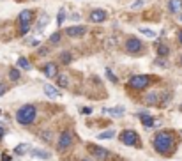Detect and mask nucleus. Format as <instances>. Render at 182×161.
I'll return each mask as SVG.
<instances>
[{
  "label": "nucleus",
  "instance_id": "obj_1",
  "mask_svg": "<svg viewBox=\"0 0 182 161\" xmlns=\"http://www.w3.org/2000/svg\"><path fill=\"white\" fill-rule=\"evenodd\" d=\"M154 149L159 154H168L171 149H175V138L168 131H159L154 136Z\"/></svg>",
  "mask_w": 182,
  "mask_h": 161
},
{
  "label": "nucleus",
  "instance_id": "obj_2",
  "mask_svg": "<svg viewBox=\"0 0 182 161\" xmlns=\"http://www.w3.org/2000/svg\"><path fill=\"white\" fill-rule=\"evenodd\" d=\"M35 115H37V110L34 105H25L18 110V113H16V120H18V124H23V126H28V124H32L34 120H35Z\"/></svg>",
  "mask_w": 182,
  "mask_h": 161
},
{
  "label": "nucleus",
  "instance_id": "obj_3",
  "mask_svg": "<svg viewBox=\"0 0 182 161\" xmlns=\"http://www.w3.org/2000/svg\"><path fill=\"white\" fill-rule=\"evenodd\" d=\"M120 140H122L124 145H140V138H138V135L133 131V129H126V131H122Z\"/></svg>",
  "mask_w": 182,
  "mask_h": 161
},
{
  "label": "nucleus",
  "instance_id": "obj_4",
  "mask_svg": "<svg viewBox=\"0 0 182 161\" xmlns=\"http://www.w3.org/2000/svg\"><path fill=\"white\" fill-rule=\"evenodd\" d=\"M149 85V76H143V74H134L129 78V87H133L136 90H141Z\"/></svg>",
  "mask_w": 182,
  "mask_h": 161
},
{
  "label": "nucleus",
  "instance_id": "obj_5",
  "mask_svg": "<svg viewBox=\"0 0 182 161\" xmlns=\"http://www.w3.org/2000/svg\"><path fill=\"white\" fill-rule=\"evenodd\" d=\"M71 145H73V135H71V131H62V135H60V138H58V144H57V149L58 150H66Z\"/></svg>",
  "mask_w": 182,
  "mask_h": 161
},
{
  "label": "nucleus",
  "instance_id": "obj_6",
  "mask_svg": "<svg viewBox=\"0 0 182 161\" xmlns=\"http://www.w3.org/2000/svg\"><path fill=\"white\" fill-rule=\"evenodd\" d=\"M88 152L92 158H97V159H106L110 156V152L103 147H97V145H88Z\"/></svg>",
  "mask_w": 182,
  "mask_h": 161
},
{
  "label": "nucleus",
  "instance_id": "obj_7",
  "mask_svg": "<svg viewBox=\"0 0 182 161\" xmlns=\"http://www.w3.org/2000/svg\"><path fill=\"white\" fill-rule=\"evenodd\" d=\"M126 50L129 53H138L140 50H141V41L138 37H129L127 39V43H126Z\"/></svg>",
  "mask_w": 182,
  "mask_h": 161
},
{
  "label": "nucleus",
  "instance_id": "obj_8",
  "mask_svg": "<svg viewBox=\"0 0 182 161\" xmlns=\"http://www.w3.org/2000/svg\"><path fill=\"white\" fill-rule=\"evenodd\" d=\"M87 32V27H82V25H74V27H67L66 28V34L69 37H80V36H85Z\"/></svg>",
  "mask_w": 182,
  "mask_h": 161
},
{
  "label": "nucleus",
  "instance_id": "obj_9",
  "mask_svg": "<svg viewBox=\"0 0 182 161\" xmlns=\"http://www.w3.org/2000/svg\"><path fill=\"white\" fill-rule=\"evenodd\" d=\"M104 19H106V11H103V9H94L90 13V21L92 23H103Z\"/></svg>",
  "mask_w": 182,
  "mask_h": 161
},
{
  "label": "nucleus",
  "instance_id": "obj_10",
  "mask_svg": "<svg viewBox=\"0 0 182 161\" xmlns=\"http://www.w3.org/2000/svg\"><path fill=\"white\" fill-rule=\"evenodd\" d=\"M43 71H44V74H46L48 78H55V76H57V73H58V69H57V64L48 62V64L43 67Z\"/></svg>",
  "mask_w": 182,
  "mask_h": 161
},
{
  "label": "nucleus",
  "instance_id": "obj_11",
  "mask_svg": "<svg viewBox=\"0 0 182 161\" xmlns=\"http://www.w3.org/2000/svg\"><path fill=\"white\" fill-rule=\"evenodd\" d=\"M44 94L48 96V97H52V99H55V97H58L60 96V90L57 89V87H53V85H44Z\"/></svg>",
  "mask_w": 182,
  "mask_h": 161
},
{
  "label": "nucleus",
  "instance_id": "obj_12",
  "mask_svg": "<svg viewBox=\"0 0 182 161\" xmlns=\"http://www.w3.org/2000/svg\"><path fill=\"white\" fill-rule=\"evenodd\" d=\"M30 156H32V158H39V159H48L50 152H48V150H43V149H30Z\"/></svg>",
  "mask_w": 182,
  "mask_h": 161
},
{
  "label": "nucleus",
  "instance_id": "obj_13",
  "mask_svg": "<svg viewBox=\"0 0 182 161\" xmlns=\"http://www.w3.org/2000/svg\"><path fill=\"white\" fill-rule=\"evenodd\" d=\"M30 19H32V11H28V9L21 11V13H19V16H18L19 25H23V23H30Z\"/></svg>",
  "mask_w": 182,
  "mask_h": 161
},
{
  "label": "nucleus",
  "instance_id": "obj_14",
  "mask_svg": "<svg viewBox=\"0 0 182 161\" xmlns=\"http://www.w3.org/2000/svg\"><path fill=\"white\" fill-rule=\"evenodd\" d=\"M103 113H110L112 117H120L124 113V106H117V108H103Z\"/></svg>",
  "mask_w": 182,
  "mask_h": 161
},
{
  "label": "nucleus",
  "instance_id": "obj_15",
  "mask_svg": "<svg viewBox=\"0 0 182 161\" xmlns=\"http://www.w3.org/2000/svg\"><path fill=\"white\" fill-rule=\"evenodd\" d=\"M140 120H141V122H143V124H145L147 127H150V126H154V124H156L154 120H152V117H150V115H149L147 112H145V113H143V112L140 113Z\"/></svg>",
  "mask_w": 182,
  "mask_h": 161
},
{
  "label": "nucleus",
  "instance_id": "obj_16",
  "mask_svg": "<svg viewBox=\"0 0 182 161\" xmlns=\"http://www.w3.org/2000/svg\"><path fill=\"white\" fill-rule=\"evenodd\" d=\"M170 11L171 13H179L180 11V9H182V2H180V0H170Z\"/></svg>",
  "mask_w": 182,
  "mask_h": 161
},
{
  "label": "nucleus",
  "instance_id": "obj_17",
  "mask_svg": "<svg viewBox=\"0 0 182 161\" xmlns=\"http://www.w3.org/2000/svg\"><path fill=\"white\" fill-rule=\"evenodd\" d=\"M145 101H147L149 105H156V103L159 101V96H157V92H150V94H147Z\"/></svg>",
  "mask_w": 182,
  "mask_h": 161
},
{
  "label": "nucleus",
  "instance_id": "obj_18",
  "mask_svg": "<svg viewBox=\"0 0 182 161\" xmlns=\"http://www.w3.org/2000/svg\"><path fill=\"white\" fill-rule=\"evenodd\" d=\"M57 82H58V87H67L69 85V78H67V74H60V76H57Z\"/></svg>",
  "mask_w": 182,
  "mask_h": 161
},
{
  "label": "nucleus",
  "instance_id": "obj_19",
  "mask_svg": "<svg viewBox=\"0 0 182 161\" xmlns=\"http://www.w3.org/2000/svg\"><path fill=\"white\" fill-rule=\"evenodd\" d=\"M168 53H170V50H168L166 44H159V46H157V55H159V57H166Z\"/></svg>",
  "mask_w": 182,
  "mask_h": 161
},
{
  "label": "nucleus",
  "instance_id": "obj_20",
  "mask_svg": "<svg viewBox=\"0 0 182 161\" xmlns=\"http://www.w3.org/2000/svg\"><path fill=\"white\" fill-rule=\"evenodd\" d=\"M60 60H62L64 64H69L71 60H73V55H71V52H62V53H60Z\"/></svg>",
  "mask_w": 182,
  "mask_h": 161
},
{
  "label": "nucleus",
  "instance_id": "obj_21",
  "mask_svg": "<svg viewBox=\"0 0 182 161\" xmlns=\"http://www.w3.org/2000/svg\"><path fill=\"white\" fill-rule=\"evenodd\" d=\"M140 32L143 34V36H147V37H150V39H154V37L157 36V34L154 32V30H150V28H145V27H141V28H140Z\"/></svg>",
  "mask_w": 182,
  "mask_h": 161
},
{
  "label": "nucleus",
  "instance_id": "obj_22",
  "mask_svg": "<svg viewBox=\"0 0 182 161\" xmlns=\"http://www.w3.org/2000/svg\"><path fill=\"white\" fill-rule=\"evenodd\" d=\"M113 136H115V131H112V129H110V131H103V133L97 135L99 140H106V138H113Z\"/></svg>",
  "mask_w": 182,
  "mask_h": 161
},
{
  "label": "nucleus",
  "instance_id": "obj_23",
  "mask_svg": "<svg viewBox=\"0 0 182 161\" xmlns=\"http://www.w3.org/2000/svg\"><path fill=\"white\" fill-rule=\"evenodd\" d=\"M18 67H21V69H30V62H28L27 58L19 57V58H18Z\"/></svg>",
  "mask_w": 182,
  "mask_h": 161
},
{
  "label": "nucleus",
  "instance_id": "obj_24",
  "mask_svg": "<svg viewBox=\"0 0 182 161\" xmlns=\"http://www.w3.org/2000/svg\"><path fill=\"white\" fill-rule=\"evenodd\" d=\"M27 149H28V145H27V144H19V145L14 149V152H16L18 156H21V154H25V152H27Z\"/></svg>",
  "mask_w": 182,
  "mask_h": 161
},
{
  "label": "nucleus",
  "instance_id": "obj_25",
  "mask_svg": "<svg viewBox=\"0 0 182 161\" xmlns=\"http://www.w3.org/2000/svg\"><path fill=\"white\" fill-rule=\"evenodd\" d=\"M50 23V18L44 14V16H41V19H39V23H37V28H43L44 25H48Z\"/></svg>",
  "mask_w": 182,
  "mask_h": 161
},
{
  "label": "nucleus",
  "instance_id": "obj_26",
  "mask_svg": "<svg viewBox=\"0 0 182 161\" xmlns=\"http://www.w3.org/2000/svg\"><path fill=\"white\" fill-rule=\"evenodd\" d=\"M28 30H30V23H23V25H19V36L28 34Z\"/></svg>",
  "mask_w": 182,
  "mask_h": 161
},
{
  "label": "nucleus",
  "instance_id": "obj_27",
  "mask_svg": "<svg viewBox=\"0 0 182 161\" xmlns=\"http://www.w3.org/2000/svg\"><path fill=\"white\" fill-rule=\"evenodd\" d=\"M9 78H11L13 82L19 80V71H18V69H11V71H9Z\"/></svg>",
  "mask_w": 182,
  "mask_h": 161
},
{
  "label": "nucleus",
  "instance_id": "obj_28",
  "mask_svg": "<svg viewBox=\"0 0 182 161\" xmlns=\"http://www.w3.org/2000/svg\"><path fill=\"white\" fill-rule=\"evenodd\" d=\"M64 19H66V11H64V9H60V11H58V16H57V23L62 25Z\"/></svg>",
  "mask_w": 182,
  "mask_h": 161
},
{
  "label": "nucleus",
  "instance_id": "obj_29",
  "mask_svg": "<svg viewBox=\"0 0 182 161\" xmlns=\"http://www.w3.org/2000/svg\"><path fill=\"white\" fill-rule=\"evenodd\" d=\"M106 76H108V80H110L112 83H117V82H118V80H117V76L112 73V69H106Z\"/></svg>",
  "mask_w": 182,
  "mask_h": 161
},
{
  "label": "nucleus",
  "instance_id": "obj_30",
  "mask_svg": "<svg viewBox=\"0 0 182 161\" xmlns=\"http://www.w3.org/2000/svg\"><path fill=\"white\" fill-rule=\"evenodd\" d=\"M50 41H52V43H58V41H60V34H58V32L53 34L52 37H50Z\"/></svg>",
  "mask_w": 182,
  "mask_h": 161
},
{
  "label": "nucleus",
  "instance_id": "obj_31",
  "mask_svg": "<svg viewBox=\"0 0 182 161\" xmlns=\"http://www.w3.org/2000/svg\"><path fill=\"white\" fill-rule=\"evenodd\" d=\"M141 5H143V0H136V2L131 5V9H138V7H141Z\"/></svg>",
  "mask_w": 182,
  "mask_h": 161
},
{
  "label": "nucleus",
  "instance_id": "obj_32",
  "mask_svg": "<svg viewBox=\"0 0 182 161\" xmlns=\"http://www.w3.org/2000/svg\"><path fill=\"white\" fill-rule=\"evenodd\" d=\"M82 112H83L85 115H90V113H92V108H90V106H85V108L82 110Z\"/></svg>",
  "mask_w": 182,
  "mask_h": 161
},
{
  "label": "nucleus",
  "instance_id": "obj_33",
  "mask_svg": "<svg viewBox=\"0 0 182 161\" xmlns=\"http://www.w3.org/2000/svg\"><path fill=\"white\" fill-rule=\"evenodd\" d=\"M5 92H7V87H5V85H2V83H0V96H4Z\"/></svg>",
  "mask_w": 182,
  "mask_h": 161
},
{
  "label": "nucleus",
  "instance_id": "obj_34",
  "mask_svg": "<svg viewBox=\"0 0 182 161\" xmlns=\"http://www.w3.org/2000/svg\"><path fill=\"white\" fill-rule=\"evenodd\" d=\"M2 161H11V158H9L7 154H2Z\"/></svg>",
  "mask_w": 182,
  "mask_h": 161
},
{
  "label": "nucleus",
  "instance_id": "obj_35",
  "mask_svg": "<svg viewBox=\"0 0 182 161\" xmlns=\"http://www.w3.org/2000/svg\"><path fill=\"white\" fill-rule=\"evenodd\" d=\"M41 136L46 138V140H50V133H41Z\"/></svg>",
  "mask_w": 182,
  "mask_h": 161
},
{
  "label": "nucleus",
  "instance_id": "obj_36",
  "mask_svg": "<svg viewBox=\"0 0 182 161\" xmlns=\"http://www.w3.org/2000/svg\"><path fill=\"white\" fill-rule=\"evenodd\" d=\"M5 135V127H0V136H4Z\"/></svg>",
  "mask_w": 182,
  "mask_h": 161
},
{
  "label": "nucleus",
  "instance_id": "obj_37",
  "mask_svg": "<svg viewBox=\"0 0 182 161\" xmlns=\"http://www.w3.org/2000/svg\"><path fill=\"white\" fill-rule=\"evenodd\" d=\"M179 41H180V44H182V32L179 34Z\"/></svg>",
  "mask_w": 182,
  "mask_h": 161
},
{
  "label": "nucleus",
  "instance_id": "obj_38",
  "mask_svg": "<svg viewBox=\"0 0 182 161\" xmlns=\"http://www.w3.org/2000/svg\"><path fill=\"white\" fill-rule=\"evenodd\" d=\"M82 161H92V159H88V158H85V159H82Z\"/></svg>",
  "mask_w": 182,
  "mask_h": 161
},
{
  "label": "nucleus",
  "instance_id": "obj_39",
  "mask_svg": "<svg viewBox=\"0 0 182 161\" xmlns=\"http://www.w3.org/2000/svg\"><path fill=\"white\" fill-rule=\"evenodd\" d=\"M180 64H182V57H180Z\"/></svg>",
  "mask_w": 182,
  "mask_h": 161
},
{
  "label": "nucleus",
  "instance_id": "obj_40",
  "mask_svg": "<svg viewBox=\"0 0 182 161\" xmlns=\"http://www.w3.org/2000/svg\"><path fill=\"white\" fill-rule=\"evenodd\" d=\"M180 19H182V16H180Z\"/></svg>",
  "mask_w": 182,
  "mask_h": 161
}]
</instances>
